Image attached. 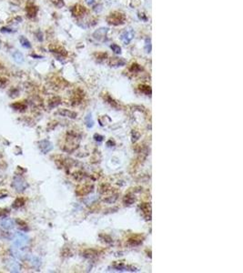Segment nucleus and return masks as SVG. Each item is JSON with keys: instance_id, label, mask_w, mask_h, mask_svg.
Instances as JSON below:
<instances>
[{"instance_id": "nucleus-3", "label": "nucleus", "mask_w": 243, "mask_h": 273, "mask_svg": "<svg viewBox=\"0 0 243 273\" xmlns=\"http://www.w3.org/2000/svg\"><path fill=\"white\" fill-rule=\"evenodd\" d=\"M0 227L6 230L12 229L15 227V221L12 218H7V217L2 218H0Z\"/></svg>"}, {"instance_id": "nucleus-11", "label": "nucleus", "mask_w": 243, "mask_h": 273, "mask_svg": "<svg viewBox=\"0 0 243 273\" xmlns=\"http://www.w3.org/2000/svg\"><path fill=\"white\" fill-rule=\"evenodd\" d=\"M27 12L29 17H34L37 13V7L35 6H29L27 8Z\"/></svg>"}, {"instance_id": "nucleus-19", "label": "nucleus", "mask_w": 243, "mask_h": 273, "mask_svg": "<svg viewBox=\"0 0 243 273\" xmlns=\"http://www.w3.org/2000/svg\"><path fill=\"white\" fill-rule=\"evenodd\" d=\"M7 195H8V192L6 190H4V188H0V198H6Z\"/></svg>"}, {"instance_id": "nucleus-7", "label": "nucleus", "mask_w": 243, "mask_h": 273, "mask_svg": "<svg viewBox=\"0 0 243 273\" xmlns=\"http://www.w3.org/2000/svg\"><path fill=\"white\" fill-rule=\"evenodd\" d=\"M134 37V32L132 29H126L121 34V40L125 44H129Z\"/></svg>"}, {"instance_id": "nucleus-15", "label": "nucleus", "mask_w": 243, "mask_h": 273, "mask_svg": "<svg viewBox=\"0 0 243 273\" xmlns=\"http://www.w3.org/2000/svg\"><path fill=\"white\" fill-rule=\"evenodd\" d=\"M20 43H21V45H22L24 47H26V48H30L31 47V45H30V42L25 37H20Z\"/></svg>"}, {"instance_id": "nucleus-12", "label": "nucleus", "mask_w": 243, "mask_h": 273, "mask_svg": "<svg viewBox=\"0 0 243 273\" xmlns=\"http://www.w3.org/2000/svg\"><path fill=\"white\" fill-rule=\"evenodd\" d=\"M13 57H14V60L17 62V63H18V64H20V63H23L24 62V56H23V54L21 53V52H19V51H16L15 53L13 54Z\"/></svg>"}, {"instance_id": "nucleus-4", "label": "nucleus", "mask_w": 243, "mask_h": 273, "mask_svg": "<svg viewBox=\"0 0 243 273\" xmlns=\"http://www.w3.org/2000/svg\"><path fill=\"white\" fill-rule=\"evenodd\" d=\"M13 187L16 188L17 191H23V190H25V188L27 187V184L26 183V181L23 180L22 177H14Z\"/></svg>"}, {"instance_id": "nucleus-2", "label": "nucleus", "mask_w": 243, "mask_h": 273, "mask_svg": "<svg viewBox=\"0 0 243 273\" xmlns=\"http://www.w3.org/2000/svg\"><path fill=\"white\" fill-rule=\"evenodd\" d=\"M27 241H28V239L26 235H24L23 233H17L12 247L17 248V249H25Z\"/></svg>"}, {"instance_id": "nucleus-18", "label": "nucleus", "mask_w": 243, "mask_h": 273, "mask_svg": "<svg viewBox=\"0 0 243 273\" xmlns=\"http://www.w3.org/2000/svg\"><path fill=\"white\" fill-rule=\"evenodd\" d=\"M50 1L54 4L57 7H62L64 6V2H63V0H50Z\"/></svg>"}, {"instance_id": "nucleus-5", "label": "nucleus", "mask_w": 243, "mask_h": 273, "mask_svg": "<svg viewBox=\"0 0 243 273\" xmlns=\"http://www.w3.org/2000/svg\"><path fill=\"white\" fill-rule=\"evenodd\" d=\"M107 33H108V28L102 27V28L98 29L97 31H95L93 37L95 39H97L98 41H105L106 37H107Z\"/></svg>"}, {"instance_id": "nucleus-1", "label": "nucleus", "mask_w": 243, "mask_h": 273, "mask_svg": "<svg viewBox=\"0 0 243 273\" xmlns=\"http://www.w3.org/2000/svg\"><path fill=\"white\" fill-rule=\"evenodd\" d=\"M124 21H125V16H124V14H122L120 12H113L108 17V22L109 24L115 25V26L123 24Z\"/></svg>"}, {"instance_id": "nucleus-8", "label": "nucleus", "mask_w": 243, "mask_h": 273, "mask_svg": "<svg viewBox=\"0 0 243 273\" xmlns=\"http://www.w3.org/2000/svg\"><path fill=\"white\" fill-rule=\"evenodd\" d=\"M39 148L41 149V150L43 152H48L51 149H52V145L47 141V140H44V141H41L39 142Z\"/></svg>"}, {"instance_id": "nucleus-13", "label": "nucleus", "mask_w": 243, "mask_h": 273, "mask_svg": "<svg viewBox=\"0 0 243 273\" xmlns=\"http://www.w3.org/2000/svg\"><path fill=\"white\" fill-rule=\"evenodd\" d=\"M110 64L114 67H119V66L120 67L125 64V60L121 58H118V57H113L110 61Z\"/></svg>"}, {"instance_id": "nucleus-6", "label": "nucleus", "mask_w": 243, "mask_h": 273, "mask_svg": "<svg viewBox=\"0 0 243 273\" xmlns=\"http://www.w3.org/2000/svg\"><path fill=\"white\" fill-rule=\"evenodd\" d=\"M6 266L8 269L11 272H19L20 271V265L18 262L14 259H9L6 262Z\"/></svg>"}, {"instance_id": "nucleus-17", "label": "nucleus", "mask_w": 243, "mask_h": 273, "mask_svg": "<svg viewBox=\"0 0 243 273\" xmlns=\"http://www.w3.org/2000/svg\"><path fill=\"white\" fill-rule=\"evenodd\" d=\"M110 47H111V49L115 52L116 54H120L121 53V48H120L119 46L116 45V44H112Z\"/></svg>"}, {"instance_id": "nucleus-20", "label": "nucleus", "mask_w": 243, "mask_h": 273, "mask_svg": "<svg viewBox=\"0 0 243 273\" xmlns=\"http://www.w3.org/2000/svg\"><path fill=\"white\" fill-rule=\"evenodd\" d=\"M1 31L2 32H12V30H10V28H6V27H3Z\"/></svg>"}, {"instance_id": "nucleus-16", "label": "nucleus", "mask_w": 243, "mask_h": 273, "mask_svg": "<svg viewBox=\"0 0 243 273\" xmlns=\"http://www.w3.org/2000/svg\"><path fill=\"white\" fill-rule=\"evenodd\" d=\"M11 107L14 108L15 109H18V110H22V109H25L26 108V105L21 103V102H17V103H14L11 105Z\"/></svg>"}, {"instance_id": "nucleus-14", "label": "nucleus", "mask_w": 243, "mask_h": 273, "mask_svg": "<svg viewBox=\"0 0 243 273\" xmlns=\"http://www.w3.org/2000/svg\"><path fill=\"white\" fill-rule=\"evenodd\" d=\"M25 204V199L23 198H17L15 199V201L13 202V208H18L20 207H22Z\"/></svg>"}, {"instance_id": "nucleus-9", "label": "nucleus", "mask_w": 243, "mask_h": 273, "mask_svg": "<svg viewBox=\"0 0 243 273\" xmlns=\"http://www.w3.org/2000/svg\"><path fill=\"white\" fill-rule=\"evenodd\" d=\"M50 50L52 52H54V53H58L59 55H63V56L67 55L66 50L63 47H61L60 46H50Z\"/></svg>"}, {"instance_id": "nucleus-10", "label": "nucleus", "mask_w": 243, "mask_h": 273, "mask_svg": "<svg viewBox=\"0 0 243 273\" xmlns=\"http://www.w3.org/2000/svg\"><path fill=\"white\" fill-rule=\"evenodd\" d=\"M84 12H85V9H84V7H83V6H81L80 5H77V6H75L73 7V9H72V13H73V15H74V16H76V17L83 15V13H84Z\"/></svg>"}, {"instance_id": "nucleus-21", "label": "nucleus", "mask_w": 243, "mask_h": 273, "mask_svg": "<svg viewBox=\"0 0 243 273\" xmlns=\"http://www.w3.org/2000/svg\"><path fill=\"white\" fill-rule=\"evenodd\" d=\"M86 2L88 3V5H93L95 3V0H86Z\"/></svg>"}]
</instances>
